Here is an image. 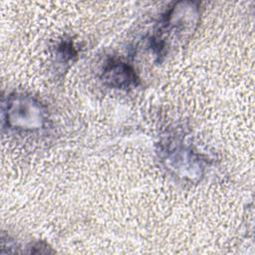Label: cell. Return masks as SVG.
I'll list each match as a JSON object with an SVG mask.
<instances>
[{"mask_svg":"<svg viewBox=\"0 0 255 255\" xmlns=\"http://www.w3.org/2000/svg\"><path fill=\"white\" fill-rule=\"evenodd\" d=\"M199 19V9L195 2H176L166 11L158 23L149 43L153 54L161 60L176 45L187 40Z\"/></svg>","mask_w":255,"mask_h":255,"instance_id":"cell-1","label":"cell"},{"mask_svg":"<svg viewBox=\"0 0 255 255\" xmlns=\"http://www.w3.org/2000/svg\"><path fill=\"white\" fill-rule=\"evenodd\" d=\"M2 122L11 130L34 132L47 128L49 113L32 95L14 92L2 101Z\"/></svg>","mask_w":255,"mask_h":255,"instance_id":"cell-2","label":"cell"},{"mask_svg":"<svg viewBox=\"0 0 255 255\" xmlns=\"http://www.w3.org/2000/svg\"><path fill=\"white\" fill-rule=\"evenodd\" d=\"M160 152L165 167L174 175L189 180L198 179L202 175L204 160L180 140L171 139L162 143Z\"/></svg>","mask_w":255,"mask_h":255,"instance_id":"cell-3","label":"cell"},{"mask_svg":"<svg viewBox=\"0 0 255 255\" xmlns=\"http://www.w3.org/2000/svg\"><path fill=\"white\" fill-rule=\"evenodd\" d=\"M103 83L114 89L128 90L139 84V78L135 70L128 63L119 59H109L102 70Z\"/></svg>","mask_w":255,"mask_h":255,"instance_id":"cell-4","label":"cell"},{"mask_svg":"<svg viewBox=\"0 0 255 255\" xmlns=\"http://www.w3.org/2000/svg\"><path fill=\"white\" fill-rule=\"evenodd\" d=\"M78 52L71 39L61 40L55 47L56 61L62 65L69 64L77 57Z\"/></svg>","mask_w":255,"mask_h":255,"instance_id":"cell-5","label":"cell"}]
</instances>
